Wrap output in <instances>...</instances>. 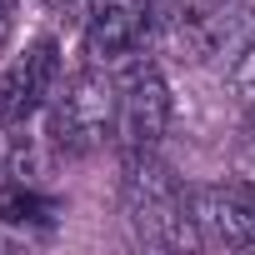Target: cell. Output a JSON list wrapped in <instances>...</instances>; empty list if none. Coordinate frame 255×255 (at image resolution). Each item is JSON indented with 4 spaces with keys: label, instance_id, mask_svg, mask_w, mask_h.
I'll return each instance as SVG.
<instances>
[{
    "label": "cell",
    "instance_id": "4",
    "mask_svg": "<svg viewBox=\"0 0 255 255\" xmlns=\"http://www.w3.org/2000/svg\"><path fill=\"white\" fill-rule=\"evenodd\" d=\"M155 5L150 0H95L90 15L80 20V35H85V55L95 65H125V60H135L150 50L155 40Z\"/></svg>",
    "mask_w": 255,
    "mask_h": 255
},
{
    "label": "cell",
    "instance_id": "7",
    "mask_svg": "<svg viewBox=\"0 0 255 255\" xmlns=\"http://www.w3.org/2000/svg\"><path fill=\"white\" fill-rule=\"evenodd\" d=\"M245 30V5L235 0H185L175 10V40L190 60H210V55H225V50H245L250 40H240Z\"/></svg>",
    "mask_w": 255,
    "mask_h": 255
},
{
    "label": "cell",
    "instance_id": "10",
    "mask_svg": "<svg viewBox=\"0 0 255 255\" xmlns=\"http://www.w3.org/2000/svg\"><path fill=\"white\" fill-rule=\"evenodd\" d=\"M10 30H15V0H0V50L10 45Z\"/></svg>",
    "mask_w": 255,
    "mask_h": 255
},
{
    "label": "cell",
    "instance_id": "3",
    "mask_svg": "<svg viewBox=\"0 0 255 255\" xmlns=\"http://www.w3.org/2000/svg\"><path fill=\"white\" fill-rule=\"evenodd\" d=\"M115 90H120V105H115V140L125 145V155H145L160 145L165 125H170V85L165 75L135 55L115 65Z\"/></svg>",
    "mask_w": 255,
    "mask_h": 255
},
{
    "label": "cell",
    "instance_id": "5",
    "mask_svg": "<svg viewBox=\"0 0 255 255\" xmlns=\"http://www.w3.org/2000/svg\"><path fill=\"white\" fill-rule=\"evenodd\" d=\"M60 45L45 35L35 45H25L5 70H0V130H20L25 120H35L40 110H50L55 90H60Z\"/></svg>",
    "mask_w": 255,
    "mask_h": 255
},
{
    "label": "cell",
    "instance_id": "11",
    "mask_svg": "<svg viewBox=\"0 0 255 255\" xmlns=\"http://www.w3.org/2000/svg\"><path fill=\"white\" fill-rule=\"evenodd\" d=\"M5 250H15V240H10L5 230H0V255H5Z\"/></svg>",
    "mask_w": 255,
    "mask_h": 255
},
{
    "label": "cell",
    "instance_id": "2",
    "mask_svg": "<svg viewBox=\"0 0 255 255\" xmlns=\"http://www.w3.org/2000/svg\"><path fill=\"white\" fill-rule=\"evenodd\" d=\"M115 105H120V90H115L110 65H95V60L80 65L50 100V140H55V150H65V155L100 150L115 135Z\"/></svg>",
    "mask_w": 255,
    "mask_h": 255
},
{
    "label": "cell",
    "instance_id": "9",
    "mask_svg": "<svg viewBox=\"0 0 255 255\" xmlns=\"http://www.w3.org/2000/svg\"><path fill=\"white\" fill-rule=\"evenodd\" d=\"M230 95L240 100V105H255V35H250V45L235 55V65H230Z\"/></svg>",
    "mask_w": 255,
    "mask_h": 255
},
{
    "label": "cell",
    "instance_id": "6",
    "mask_svg": "<svg viewBox=\"0 0 255 255\" xmlns=\"http://www.w3.org/2000/svg\"><path fill=\"white\" fill-rule=\"evenodd\" d=\"M190 225H195V245H225V250L255 245V185H245V180L195 185Z\"/></svg>",
    "mask_w": 255,
    "mask_h": 255
},
{
    "label": "cell",
    "instance_id": "8",
    "mask_svg": "<svg viewBox=\"0 0 255 255\" xmlns=\"http://www.w3.org/2000/svg\"><path fill=\"white\" fill-rule=\"evenodd\" d=\"M60 220V200L35 190L30 180H5L0 185V225H10V230H50Z\"/></svg>",
    "mask_w": 255,
    "mask_h": 255
},
{
    "label": "cell",
    "instance_id": "1",
    "mask_svg": "<svg viewBox=\"0 0 255 255\" xmlns=\"http://www.w3.org/2000/svg\"><path fill=\"white\" fill-rule=\"evenodd\" d=\"M120 210L125 225L140 245L155 250H175V245H195V225H190V185H180V175L170 165L155 160V150L145 155H125V175H120Z\"/></svg>",
    "mask_w": 255,
    "mask_h": 255
}]
</instances>
